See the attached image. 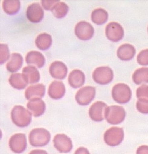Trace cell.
Wrapping results in <instances>:
<instances>
[{
    "mask_svg": "<svg viewBox=\"0 0 148 154\" xmlns=\"http://www.w3.org/2000/svg\"><path fill=\"white\" fill-rule=\"evenodd\" d=\"M28 110L35 117L42 116L46 111V104L41 99L37 98L30 100L27 104Z\"/></svg>",
    "mask_w": 148,
    "mask_h": 154,
    "instance_id": "16",
    "label": "cell"
},
{
    "mask_svg": "<svg viewBox=\"0 0 148 154\" xmlns=\"http://www.w3.org/2000/svg\"><path fill=\"white\" fill-rule=\"evenodd\" d=\"M49 71L53 78L62 80L66 78L68 69L67 66L62 61H56L51 64Z\"/></svg>",
    "mask_w": 148,
    "mask_h": 154,
    "instance_id": "14",
    "label": "cell"
},
{
    "mask_svg": "<svg viewBox=\"0 0 148 154\" xmlns=\"http://www.w3.org/2000/svg\"><path fill=\"white\" fill-rule=\"evenodd\" d=\"M74 154H90V153L86 148L84 147H80L76 150Z\"/></svg>",
    "mask_w": 148,
    "mask_h": 154,
    "instance_id": "35",
    "label": "cell"
},
{
    "mask_svg": "<svg viewBox=\"0 0 148 154\" xmlns=\"http://www.w3.org/2000/svg\"><path fill=\"white\" fill-rule=\"evenodd\" d=\"M11 120L14 124L20 128L28 127L32 122V114L22 106H15L11 112Z\"/></svg>",
    "mask_w": 148,
    "mask_h": 154,
    "instance_id": "1",
    "label": "cell"
},
{
    "mask_svg": "<svg viewBox=\"0 0 148 154\" xmlns=\"http://www.w3.org/2000/svg\"><path fill=\"white\" fill-rule=\"evenodd\" d=\"M10 54L8 45L6 44H0V64L2 65L9 59Z\"/></svg>",
    "mask_w": 148,
    "mask_h": 154,
    "instance_id": "29",
    "label": "cell"
},
{
    "mask_svg": "<svg viewBox=\"0 0 148 154\" xmlns=\"http://www.w3.org/2000/svg\"><path fill=\"white\" fill-rule=\"evenodd\" d=\"M9 147L15 153L24 152L27 147V141L25 134L17 133L13 134L9 140Z\"/></svg>",
    "mask_w": 148,
    "mask_h": 154,
    "instance_id": "8",
    "label": "cell"
},
{
    "mask_svg": "<svg viewBox=\"0 0 148 154\" xmlns=\"http://www.w3.org/2000/svg\"><path fill=\"white\" fill-rule=\"evenodd\" d=\"M4 11L11 15L17 14L21 8V2L18 0H5L2 3Z\"/></svg>",
    "mask_w": 148,
    "mask_h": 154,
    "instance_id": "27",
    "label": "cell"
},
{
    "mask_svg": "<svg viewBox=\"0 0 148 154\" xmlns=\"http://www.w3.org/2000/svg\"><path fill=\"white\" fill-rule=\"evenodd\" d=\"M58 2H59V0H42L41 4L44 9L51 11L52 9Z\"/></svg>",
    "mask_w": 148,
    "mask_h": 154,
    "instance_id": "33",
    "label": "cell"
},
{
    "mask_svg": "<svg viewBox=\"0 0 148 154\" xmlns=\"http://www.w3.org/2000/svg\"><path fill=\"white\" fill-rule=\"evenodd\" d=\"M69 11V6L64 2H58L52 9L51 12L57 19H63L67 14Z\"/></svg>",
    "mask_w": 148,
    "mask_h": 154,
    "instance_id": "28",
    "label": "cell"
},
{
    "mask_svg": "<svg viewBox=\"0 0 148 154\" xmlns=\"http://www.w3.org/2000/svg\"><path fill=\"white\" fill-rule=\"evenodd\" d=\"M46 92V87L42 84L32 85L25 90V97L27 100H32L34 99L42 98Z\"/></svg>",
    "mask_w": 148,
    "mask_h": 154,
    "instance_id": "15",
    "label": "cell"
},
{
    "mask_svg": "<svg viewBox=\"0 0 148 154\" xmlns=\"http://www.w3.org/2000/svg\"><path fill=\"white\" fill-rule=\"evenodd\" d=\"M137 154H148V146L143 145L137 150Z\"/></svg>",
    "mask_w": 148,
    "mask_h": 154,
    "instance_id": "34",
    "label": "cell"
},
{
    "mask_svg": "<svg viewBox=\"0 0 148 154\" xmlns=\"http://www.w3.org/2000/svg\"><path fill=\"white\" fill-rule=\"evenodd\" d=\"M132 79L137 85L148 83V68L137 69L133 74Z\"/></svg>",
    "mask_w": 148,
    "mask_h": 154,
    "instance_id": "26",
    "label": "cell"
},
{
    "mask_svg": "<svg viewBox=\"0 0 148 154\" xmlns=\"http://www.w3.org/2000/svg\"><path fill=\"white\" fill-rule=\"evenodd\" d=\"M22 74L28 84H32L38 82L40 79L38 70L33 66H27L23 68Z\"/></svg>",
    "mask_w": 148,
    "mask_h": 154,
    "instance_id": "21",
    "label": "cell"
},
{
    "mask_svg": "<svg viewBox=\"0 0 148 154\" xmlns=\"http://www.w3.org/2000/svg\"><path fill=\"white\" fill-rule=\"evenodd\" d=\"M106 36L111 41L118 42L124 38V29L120 23L111 22L106 27Z\"/></svg>",
    "mask_w": 148,
    "mask_h": 154,
    "instance_id": "12",
    "label": "cell"
},
{
    "mask_svg": "<svg viewBox=\"0 0 148 154\" xmlns=\"http://www.w3.org/2000/svg\"><path fill=\"white\" fill-rule=\"evenodd\" d=\"M25 61L29 65H33L38 68H41L45 64L46 60L41 53L33 51L29 52L27 54Z\"/></svg>",
    "mask_w": 148,
    "mask_h": 154,
    "instance_id": "19",
    "label": "cell"
},
{
    "mask_svg": "<svg viewBox=\"0 0 148 154\" xmlns=\"http://www.w3.org/2000/svg\"><path fill=\"white\" fill-rule=\"evenodd\" d=\"M91 19L92 22L98 25L105 23L108 19V13L104 9L98 8L93 11Z\"/></svg>",
    "mask_w": 148,
    "mask_h": 154,
    "instance_id": "25",
    "label": "cell"
},
{
    "mask_svg": "<svg viewBox=\"0 0 148 154\" xmlns=\"http://www.w3.org/2000/svg\"><path fill=\"white\" fill-rule=\"evenodd\" d=\"M124 139V131L122 128L113 127L106 131L104 134V141L111 147L120 145Z\"/></svg>",
    "mask_w": 148,
    "mask_h": 154,
    "instance_id": "5",
    "label": "cell"
},
{
    "mask_svg": "<svg viewBox=\"0 0 148 154\" xmlns=\"http://www.w3.org/2000/svg\"><path fill=\"white\" fill-rule=\"evenodd\" d=\"M112 96L114 100L118 104L128 103L132 96V91L130 87L125 84H117L112 90Z\"/></svg>",
    "mask_w": 148,
    "mask_h": 154,
    "instance_id": "3",
    "label": "cell"
},
{
    "mask_svg": "<svg viewBox=\"0 0 148 154\" xmlns=\"http://www.w3.org/2000/svg\"><path fill=\"white\" fill-rule=\"evenodd\" d=\"M70 85L74 88L82 87L85 82V75L83 71L79 69H74L70 72L68 79Z\"/></svg>",
    "mask_w": 148,
    "mask_h": 154,
    "instance_id": "20",
    "label": "cell"
},
{
    "mask_svg": "<svg viewBox=\"0 0 148 154\" xmlns=\"http://www.w3.org/2000/svg\"><path fill=\"white\" fill-rule=\"evenodd\" d=\"M95 29L93 26L87 22L80 21L75 28V34L80 40L88 41L92 38L94 35Z\"/></svg>",
    "mask_w": 148,
    "mask_h": 154,
    "instance_id": "9",
    "label": "cell"
},
{
    "mask_svg": "<svg viewBox=\"0 0 148 154\" xmlns=\"http://www.w3.org/2000/svg\"><path fill=\"white\" fill-rule=\"evenodd\" d=\"M66 93V87L63 82L54 81L51 82L48 89L49 96L54 100L62 98Z\"/></svg>",
    "mask_w": 148,
    "mask_h": 154,
    "instance_id": "17",
    "label": "cell"
},
{
    "mask_svg": "<svg viewBox=\"0 0 148 154\" xmlns=\"http://www.w3.org/2000/svg\"><path fill=\"white\" fill-rule=\"evenodd\" d=\"M126 117V111L123 107L113 105L108 107L105 119L111 125H118L122 123Z\"/></svg>",
    "mask_w": 148,
    "mask_h": 154,
    "instance_id": "4",
    "label": "cell"
},
{
    "mask_svg": "<svg viewBox=\"0 0 148 154\" xmlns=\"http://www.w3.org/2000/svg\"><path fill=\"white\" fill-rule=\"evenodd\" d=\"M107 104L102 101H96L89 109L88 114L91 119L95 122H101L105 119Z\"/></svg>",
    "mask_w": 148,
    "mask_h": 154,
    "instance_id": "11",
    "label": "cell"
},
{
    "mask_svg": "<svg viewBox=\"0 0 148 154\" xmlns=\"http://www.w3.org/2000/svg\"><path fill=\"white\" fill-rule=\"evenodd\" d=\"M96 95V88L92 86H86L80 88L76 95V100L81 106L90 104Z\"/></svg>",
    "mask_w": 148,
    "mask_h": 154,
    "instance_id": "7",
    "label": "cell"
},
{
    "mask_svg": "<svg viewBox=\"0 0 148 154\" xmlns=\"http://www.w3.org/2000/svg\"><path fill=\"white\" fill-rule=\"evenodd\" d=\"M137 62L142 66L148 65V49L140 52L137 55Z\"/></svg>",
    "mask_w": 148,
    "mask_h": 154,
    "instance_id": "31",
    "label": "cell"
},
{
    "mask_svg": "<svg viewBox=\"0 0 148 154\" xmlns=\"http://www.w3.org/2000/svg\"><path fill=\"white\" fill-rule=\"evenodd\" d=\"M147 32H148V28H147Z\"/></svg>",
    "mask_w": 148,
    "mask_h": 154,
    "instance_id": "37",
    "label": "cell"
},
{
    "mask_svg": "<svg viewBox=\"0 0 148 154\" xmlns=\"http://www.w3.org/2000/svg\"><path fill=\"white\" fill-rule=\"evenodd\" d=\"M9 83L13 88L18 90H22L28 85L23 74L21 73H14L11 74L9 78Z\"/></svg>",
    "mask_w": 148,
    "mask_h": 154,
    "instance_id": "23",
    "label": "cell"
},
{
    "mask_svg": "<svg viewBox=\"0 0 148 154\" xmlns=\"http://www.w3.org/2000/svg\"><path fill=\"white\" fill-rule=\"evenodd\" d=\"M137 97L138 100H148V85L143 84L137 88Z\"/></svg>",
    "mask_w": 148,
    "mask_h": 154,
    "instance_id": "30",
    "label": "cell"
},
{
    "mask_svg": "<svg viewBox=\"0 0 148 154\" xmlns=\"http://www.w3.org/2000/svg\"><path fill=\"white\" fill-rule=\"evenodd\" d=\"M37 47L41 51H47L50 48L52 45V37L50 34L41 33L35 39Z\"/></svg>",
    "mask_w": 148,
    "mask_h": 154,
    "instance_id": "24",
    "label": "cell"
},
{
    "mask_svg": "<svg viewBox=\"0 0 148 154\" xmlns=\"http://www.w3.org/2000/svg\"><path fill=\"white\" fill-rule=\"evenodd\" d=\"M136 106L138 112L143 114H148V100H138Z\"/></svg>",
    "mask_w": 148,
    "mask_h": 154,
    "instance_id": "32",
    "label": "cell"
},
{
    "mask_svg": "<svg viewBox=\"0 0 148 154\" xmlns=\"http://www.w3.org/2000/svg\"><path fill=\"white\" fill-rule=\"evenodd\" d=\"M93 79L100 85H106L112 82L114 78L112 69L109 66H100L93 72Z\"/></svg>",
    "mask_w": 148,
    "mask_h": 154,
    "instance_id": "6",
    "label": "cell"
},
{
    "mask_svg": "<svg viewBox=\"0 0 148 154\" xmlns=\"http://www.w3.org/2000/svg\"><path fill=\"white\" fill-rule=\"evenodd\" d=\"M23 65V57L18 53L11 54V58L6 64V69L9 72H15L19 70Z\"/></svg>",
    "mask_w": 148,
    "mask_h": 154,
    "instance_id": "22",
    "label": "cell"
},
{
    "mask_svg": "<svg viewBox=\"0 0 148 154\" xmlns=\"http://www.w3.org/2000/svg\"><path fill=\"white\" fill-rule=\"evenodd\" d=\"M26 15L30 22L39 23L43 19L44 11L39 3H32L27 8Z\"/></svg>",
    "mask_w": 148,
    "mask_h": 154,
    "instance_id": "13",
    "label": "cell"
},
{
    "mask_svg": "<svg viewBox=\"0 0 148 154\" xmlns=\"http://www.w3.org/2000/svg\"><path fill=\"white\" fill-rule=\"evenodd\" d=\"M28 154H48V152L44 150L35 149L32 150Z\"/></svg>",
    "mask_w": 148,
    "mask_h": 154,
    "instance_id": "36",
    "label": "cell"
},
{
    "mask_svg": "<svg viewBox=\"0 0 148 154\" xmlns=\"http://www.w3.org/2000/svg\"><path fill=\"white\" fill-rule=\"evenodd\" d=\"M54 148L60 153H69L73 148L70 138L64 134H57L53 139Z\"/></svg>",
    "mask_w": 148,
    "mask_h": 154,
    "instance_id": "10",
    "label": "cell"
},
{
    "mask_svg": "<svg viewBox=\"0 0 148 154\" xmlns=\"http://www.w3.org/2000/svg\"><path fill=\"white\" fill-rule=\"evenodd\" d=\"M118 58L122 61H129L133 58L136 54L134 46L130 44H124L117 49Z\"/></svg>",
    "mask_w": 148,
    "mask_h": 154,
    "instance_id": "18",
    "label": "cell"
},
{
    "mask_svg": "<svg viewBox=\"0 0 148 154\" xmlns=\"http://www.w3.org/2000/svg\"><path fill=\"white\" fill-rule=\"evenodd\" d=\"M30 144L35 147L45 146L51 140V134L44 128H35L29 133Z\"/></svg>",
    "mask_w": 148,
    "mask_h": 154,
    "instance_id": "2",
    "label": "cell"
}]
</instances>
